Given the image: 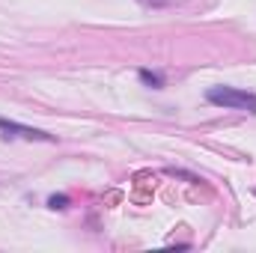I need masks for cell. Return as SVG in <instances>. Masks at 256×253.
I'll return each mask as SVG.
<instances>
[{
	"label": "cell",
	"mask_w": 256,
	"mask_h": 253,
	"mask_svg": "<svg viewBox=\"0 0 256 253\" xmlns=\"http://www.w3.org/2000/svg\"><path fill=\"white\" fill-rule=\"evenodd\" d=\"M206 98L218 108H226V110H250L256 114V92H244V90H236V86H212L206 92Z\"/></svg>",
	"instance_id": "1"
},
{
	"label": "cell",
	"mask_w": 256,
	"mask_h": 253,
	"mask_svg": "<svg viewBox=\"0 0 256 253\" xmlns=\"http://www.w3.org/2000/svg\"><path fill=\"white\" fill-rule=\"evenodd\" d=\"M0 131L6 140H15V137H24V140H42V143H54V134L48 131H39V128H30V126H21L15 120H3L0 116Z\"/></svg>",
	"instance_id": "2"
},
{
	"label": "cell",
	"mask_w": 256,
	"mask_h": 253,
	"mask_svg": "<svg viewBox=\"0 0 256 253\" xmlns=\"http://www.w3.org/2000/svg\"><path fill=\"white\" fill-rule=\"evenodd\" d=\"M140 80H143L146 86H152V90H161V86H164V78H161L158 72H149V68H140Z\"/></svg>",
	"instance_id": "3"
},
{
	"label": "cell",
	"mask_w": 256,
	"mask_h": 253,
	"mask_svg": "<svg viewBox=\"0 0 256 253\" xmlns=\"http://www.w3.org/2000/svg\"><path fill=\"white\" fill-rule=\"evenodd\" d=\"M48 206H51V208H66V206H68V196H66V194H54V196L48 200Z\"/></svg>",
	"instance_id": "4"
},
{
	"label": "cell",
	"mask_w": 256,
	"mask_h": 253,
	"mask_svg": "<svg viewBox=\"0 0 256 253\" xmlns=\"http://www.w3.org/2000/svg\"><path fill=\"white\" fill-rule=\"evenodd\" d=\"M143 3H146V6H164L167 0H143Z\"/></svg>",
	"instance_id": "5"
}]
</instances>
